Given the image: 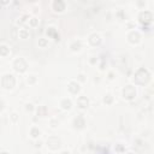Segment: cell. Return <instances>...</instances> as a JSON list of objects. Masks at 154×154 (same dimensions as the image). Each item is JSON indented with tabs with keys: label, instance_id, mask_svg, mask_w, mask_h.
Instances as JSON below:
<instances>
[{
	"label": "cell",
	"instance_id": "1",
	"mask_svg": "<svg viewBox=\"0 0 154 154\" xmlns=\"http://www.w3.org/2000/svg\"><path fill=\"white\" fill-rule=\"evenodd\" d=\"M135 81L140 84H145L149 81V72L147 71L146 69H143L141 67L137 72H136V75H135Z\"/></svg>",
	"mask_w": 154,
	"mask_h": 154
},
{
	"label": "cell",
	"instance_id": "2",
	"mask_svg": "<svg viewBox=\"0 0 154 154\" xmlns=\"http://www.w3.org/2000/svg\"><path fill=\"white\" fill-rule=\"evenodd\" d=\"M123 95H124V98L127 100H131V99H134V96L136 95V90H135L134 87L127 86V87L124 88V90H123Z\"/></svg>",
	"mask_w": 154,
	"mask_h": 154
},
{
	"label": "cell",
	"instance_id": "3",
	"mask_svg": "<svg viewBox=\"0 0 154 154\" xmlns=\"http://www.w3.org/2000/svg\"><path fill=\"white\" fill-rule=\"evenodd\" d=\"M153 19V15L149 11H143L140 13V22L143 24H149Z\"/></svg>",
	"mask_w": 154,
	"mask_h": 154
},
{
	"label": "cell",
	"instance_id": "4",
	"mask_svg": "<svg viewBox=\"0 0 154 154\" xmlns=\"http://www.w3.org/2000/svg\"><path fill=\"white\" fill-rule=\"evenodd\" d=\"M1 83H3V86H4L5 88H12L15 86V78H13L12 75H5L4 77H3Z\"/></svg>",
	"mask_w": 154,
	"mask_h": 154
},
{
	"label": "cell",
	"instance_id": "5",
	"mask_svg": "<svg viewBox=\"0 0 154 154\" xmlns=\"http://www.w3.org/2000/svg\"><path fill=\"white\" fill-rule=\"evenodd\" d=\"M15 69L19 72L25 71V69H27V63H25L23 59H17L16 61H15Z\"/></svg>",
	"mask_w": 154,
	"mask_h": 154
},
{
	"label": "cell",
	"instance_id": "6",
	"mask_svg": "<svg viewBox=\"0 0 154 154\" xmlns=\"http://www.w3.org/2000/svg\"><path fill=\"white\" fill-rule=\"evenodd\" d=\"M47 143H48V146L51 147L52 149H57V148H59V146H60V141L57 137L49 138V140L47 141Z\"/></svg>",
	"mask_w": 154,
	"mask_h": 154
},
{
	"label": "cell",
	"instance_id": "7",
	"mask_svg": "<svg viewBox=\"0 0 154 154\" xmlns=\"http://www.w3.org/2000/svg\"><path fill=\"white\" fill-rule=\"evenodd\" d=\"M77 104H78V106L81 107V108H86V107L88 106L89 101H88V99L86 96H81V98L77 100Z\"/></svg>",
	"mask_w": 154,
	"mask_h": 154
},
{
	"label": "cell",
	"instance_id": "8",
	"mask_svg": "<svg viewBox=\"0 0 154 154\" xmlns=\"http://www.w3.org/2000/svg\"><path fill=\"white\" fill-rule=\"evenodd\" d=\"M53 7H54L55 11H63L64 8H65V4H64L63 1L58 0V1H54V3H53Z\"/></svg>",
	"mask_w": 154,
	"mask_h": 154
},
{
	"label": "cell",
	"instance_id": "9",
	"mask_svg": "<svg viewBox=\"0 0 154 154\" xmlns=\"http://www.w3.org/2000/svg\"><path fill=\"white\" fill-rule=\"evenodd\" d=\"M89 41H90L91 45L96 46V45L100 44V36L96 35V34H93V35H90V39H89Z\"/></svg>",
	"mask_w": 154,
	"mask_h": 154
},
{
	"label": "cell",
	"instance_id": "10",
	"mask_svg": "<svg viewBox=\"0 0 154 154\" xmlns=\"http://www.w3.org/2000/svg\"><path fill=\"white\" fill-rule=\"evenodd\" d=\"M69 90L71 91V93H74V94H76V93L79 90V86L76 82H71L70 86H69Z\"/></svg>",
	"mask_w": 154,
	"mask_h": 154
},
{
	"label": "cell",
	"instance_id": "11",
	"mask_svg": "<svg viewBox=\"0 0 154 154\" xmlns=\"http://www.w3.org/2000/svg\"><path fill=\"white\" fill-rule=\"evenodd\" d=\"M84 125V119L82 117H77V119L75 120V127L76 128H83Z\"/></svg>",
	"mask_w": 154,
	"mask_h": 154
},
{
	"label": "cell",
	"instance_id": "12",
	"mask_svg": "<svg viewBox=\"0 0 154 154\" xmlns=\"http://www.w3.org/2000/svg\"><path fill=\"white\" fill-rule=\"evenodd\" d=\"M129 39H130V42H137L138 39H140V35L137 33H131L129 35Z\"/></svg>",
	"mask_w": 154,
	"mask_h": 154
},
{
	"label": "cell",
	"instance_id": "13",
	"mask_svg": "<svg viewBox=\"0 0 154 154\" xmlns=\"http://www.w3.org/2000/svg\"><path fill=\"white\" fill-rule=\"evenodd\" d=\"M47 34H48L49 36H54V39H55V40H59V35H58V34L55 33V30L53 29V28H49V29H48Z\"/></svg>",
	"mask_w": 154,
	"mask_h": 154
},
{
	"label": "cell",
	"instance_id": "14",
	"mask_svg": "<svg viewBox=\"0 0 154 154\" xmlns=\"http://www.w3.org/2000/svg\"><path fill=\"white\" fill-rule=\"evenodd\" d=\"M61 106H63V108H70V106H71V101L70 100H64L63 102H61Z\"/></svg>",
	"mask_w": 154,
	"mask_h": 154
},
{
	"label": "cell",
	"instance_id": "15",
	"mask_svg": "<svg viewBox=\"0 0 154 154\" xmlns=\"http://www.w3.org/2000/svg\"><path fill=\"white\" fill-rule=\"evenodd\" d=\"M71 47H72V49H74V51H77V49H79V47H81V44H79V42H75V44L72 45Z\"/></svg>",
	"mask_w": 154,
	"mask_h": 154
},
{
	"label": "cell",
	"instance_id": "16",
	"mask_svg": "<svg viewBox=\"0 0 154 154\" xmlns=\"http://www.w3.org/2000/svg\"><path fill=\"white\" fill-rule=\"evenodd\" d=\"M7 54V47L6 46H1V55Z\"/></svg>",
	"mask_w": 154,
	"mask_h": 154
},
{
	"label": "cell",
	"instance_id": "17",
	"mask_svg": "<svg viewBox=\"0 0 154 154\" xmlns=\"http://www.w3.org/2000/svg\"><path fill=\"white\" fill-rule=\"evenodd\" d=\"M39 134H40V131L37 130V129H33V130H32V135L34 136V137H37Z\"/></svg>",
	"mask_w": 154,
	"mask_h": 154
},
{
	"label": "cell",
	"instance_id": "18",
	"mask_svg": "<svg viewBox=\"0 0 154 154\" xmlns=\"http://www.w3.org/2000/svg\"><path fill=\"white\" fill-rule=\"evenodd\" d=\"M37 113H39V115L45 116V113H46V107H41V108L37 111Z\"/></svg>",
	"mask_w": 154,
	"mask_h": 154
},
{
	"label": "cell",
	"instance_id": "19",
	"mask_svg": "<svg viewBox=\"0 0 154 154\" xmlns=\"http://www.w3.org/2000/svg\"><path fill=\"white\" fill-rule=\"evenodd\" d=\"M19 34H20V36H22L23 39H25V37H27V36H28V33L25 32V30H20V33H19Z\"/></svg>",
	"mask_w": 154,
	"mask_h": 154
},
{
	"label": "cell",
	"instance_id": "20",
	"mask_svg": "<svg viewBox=\"0 0 154 154\" xmlns=\"http://www.w3.org/2000/svg\"><path fill=\"white\" fill-rule=\"evenodd\" d=\"M111 101H112V98H111V95H107L106 98H105V102H107V104H110Z\"/></svg>",
	"mask_w": 154,
	"mask_h": 154
},
{
	"label": "cell",
	"instance_id": "21",
	"mask_svg": "<svg viewBox=\"0 0 154 154\" xmlns=\"http://www.w3.org/2000/svg\"><path fill=\"white\" fill-rule=\"evenodd\" d=\"M39 44H40V46H42V47H44V46H46V44H47V42H46V40H40Z\"/></svg>",
	"mask_w": 154,
	"mask_h": 154
},
{
	"label": "cell",
	"instance_id": "22",
	"mask_svg": "<svg viewBox=\"0 0 154 154\" xmlns=\"http://www.w3.org/2000/svg\"><path fill=\"white\" fill-rule=\"evenodd\" d=\"M32 25H36V23H37V20H36V18H32Z\"/></svg>",
	"mask_w": 154,
	"mask_h": 154
},
{
	"label": "cell",
	"instance_id": "23",
	"mask_svg": "<svg viewBox=\"0 0 154 154\" xmlns=\"http://www.w3.org/2000/svg\"><path fill=\"white\" fill-rule=\"evenodd\" d=\"M32 108H33V107H32V105H28V107H27V110H29V111H32Z\"/></svg>",
	"mask_w": 154,
	"mask_h": 154
},
{
	"label": "cell",
	"instance_id": "24",
	"mask_svg": "<svg viewBox=\"0 0 154 154\" xmlns=\"http://www.w3.org/2000/svg\"><path fill=\"white\" fill-rule=\"evenodd\" d=\"M63 154H69V153H67V152H63Z\"/></svg>",
	"mask_w": 154,
	"mask_h": 154
},
{
	"label": "cell",
	"instance_id": "25",
	"mask_svg": "<svg viewBox=\"0 0 154 154\" xmlns=\"http://www.w3.org/2000/svg\"><path fill=\"white\" fill-rule=\"evenodd\" d=\"M3 154H7V153H3Z\"/></svg>",
	"mask_w": 154,
	"mask_h": 154
},
{
	"label": "cell",
	"instance_id": "26",
	"mask_svg": "<svg viewBox=\"0 0 154 154\" xmlns=\"http://www.w3.org/2000/svg\"><path fill=\"white\" fill-rule=\"evenodd\" d=\"M129 154H131V153H129Z\"/></svg>",
	"mask_w": 154,
	"mask_h": 154
}]
</instances>
